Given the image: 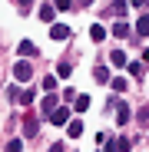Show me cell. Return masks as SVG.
I'll return each mask as SVG.
<instances>
[{
    "instance_id": "cell-25",
    "label": "cell",
    "mask_w": 149,
    "mask_h": 152,
    "mask_svg": "<svg viewBox=\"0 0 149 152\" xmlns=\"http://www.w3.org/2000/svg\"><path fill=\"white\" fill-rule=\"evenodd\" d=\"M50 152H66V149H63V145L57 142V145H50Z\"/></svg>"
},
{
    "instance_id": "cell-2",
    "label": "cell",
    "mask_w": 149,
    "mask_h": 152,
    "mask_svg": "<svg viewBox=\"0 0 149 152\" xmlns=\"http://www.w3.org/2000/svg\"><path fill=\"white\" fill-rule=\"evenodd\" d=\"M13 76H17L20 83H27V80H33V66H30L27 60H20V63L13 66Z\"/></svg>"
},
{
    "instance_id": "cell-7",
    "label": "cell",
    "mask_w": 149,
    "mask_h": 152,
    "mask_svg": "<svg viewBox=\"0 0 149 152\" xmlns=\"http://www.w3.org/2000/svg\"><path fill=\"white\" fill-rule=\"evenodd\" d=\"M50 37H53V40H66V37H70V27H63V23H53V27H50Z\"/></svg>"
},
{
    "instance_id": "cell-23",
    "label": "cell",
    "mask_w": 149,
    "mask_h": 152,
    "mask_svg": "<svg viewBox=\"0 0 149 152\" xmlns=\"http://www.w3.org/2000/svg\"><path fill=\"white\" fill-rule=\"evenodd\" d=\"M20 145H23V142H20V139H13V142H7V152H20Z\"/></svg>"
},
{
    "instance_id": "cell-3",
    "label": "cell",
    "mask_w": 149,
    "mask_h": 152,
    "mask_svg": "<svg viewBox=\"0 0 149 152\" xmlns=\"http://www.w3.org/2000/svg\"><path fill=\"white\" fill-rule=\"evenodd\" d=\"M57 106H60V96H57V93H46V96H43V113L50 116Z\"/></svg>"
},
{
    "instance_id": "cell-13",
    "label": "cell",
    "mask_w": 149,
    "mask_h": 152,
    "mask_svg": "<svg viewBox=\"0 0 149 152\" xmlns=\"http://www.w3.org/2000/svg\"><path fill=\"white\" fill-rule=\"evenodd\" d=\"M93 80H96V83H106V80H109V69H106V66H96V69H93Z\"/></svg>"
},
{
    "instance_id": "cell-12",
    "label": "cell",
    "mask_w": 149,
    "mask_h": 152,
    "mask_svg": "<svg viewBox=\"0 0 149 152\" xmlns=\"http://www.w3.org/2000/svg\"><path fill=\"white\" fill-rule=\"evenodd\" d=\"M106 152H129V142L126 139H116L113 145H106Z\"/></svg>"
},
{
    "instance_id": "cell-22",
    "label": "cell",
    "mask_w": 149,
    "mask_h": 152,
    "mask_svg": "<svg viewBox=\"0 0 149 152\" xmlns=\"http://www.w3.org/2000/svg\"><path fill=\"white\" fill-rule=\"evenodd\" d=\"M126 69H129V76H139V73H142V66H139V63H129Z\"/></svg>"
},
{
    "instance_id": "cell-4",
    "label": "cell",
    "mask_w": 149,
    "mask_h": 152,
    "mask_svg": "<svg viewBox=\"0 0 149 152\" xmlns=\"http://www.w3.org/2000/svg\"><path fill=\"white\" fill-rule=\"evenodd\" d=\"M129 116H133V113H129V106H126V103H116V122H119V126H126V122H129Z\"/></svg>"
},
{
    "instance_id": "cell-9",
    "label": "cell",
    "mask_w": 149,
    "mask_h": 152,
    "mask_svg": "<svg viewBox=\"0 0 149 152\" xmlns=\"http://www.w3.org/2000/svg\"><path fill=\"white\" fill-rule=\"evenodd\" d=\"M66 132H70L73 139H76V136H83V122H80V119H70V126H66Z\"/></svg>"
},
{
    "instance_id": "cell-24",
    "label": "cell",
    "mask_w": 149,
    "mask_h": 152,
    "mask_svg": "<svg viewBox=\"0 0 149 152\" xmlns=\"http://www.w3.org/2000/svg\"><path fill=\"white\" fill-rule=\"evenodd\" d=\"M53 7H60V10H66V7H70V0H57Z\"/></svg>"
},
{
    "instance_id": "cell-19",
    "label": "cell",
    "mask_w": 149,
    "mask_h": 152,
    "mask_svg": "<svg viewBox=\"0 0 149 152\" xmlns=\"http://www.w3.org/2000/svg\"><path fill=\"white\" fill-rule=\"evenodd\" d=\"M43 89H57V76H43Z\"/></svg>"
},
{
    "instance_id": "cell-18",
    "label": "cell",
    "mask_w": 149,
    "mask_h": 152,
    "mask_svg": "<svg viewBox=\"0 0 149 152\" xmlns=\"http://www.w3.org/2000/svg\"><path fill=\"white\" fill-rule=\"evenodd\" d=\"M17 103H23V106H27V103H33V93H23V89H20V96H17Z\"/></svg>"
},
{
    "instance_id": "cell-16",
    "label": "cell",
    "mask_w": 149,
    "mask_h": 152,
    "mask_svg": "<svg viewBox=\"0 0 149 152\" xmlns=\"http://www.w3.org/2000/svg\"><path fill=\"white\" fill-rule=\"evenodd\" d=\"M90 109V96H76V113H86Z\"/></svg>"
},
{
    "instance_id": "cell-20",
    "label": "cell",
    "mask_w": 149,
    "mask_h": 152,
    "mask_svg": "<svg viewBox=\"0 0 149 152\" xmlns=\"http://www.w3.org/2000/svg\"><path fill=\"white\" fill-rule=\"evenodd\" d=\"M70 73H73V66H70V63H60V80H66Z\"/></svg>"
},
{
    "instance_id": "cell-8",
    "label": "cell",
    "mask_w": 149,
    "mask_h": 152,
    "mask_svg": "<svg viewBox=\"0 0 149 152\" xmlns=\"http://www.w3.org/2000/svg\"><path fill=\"white\" fill-rule=\"evenodd\" d=\"M136 33H139V37H149V13H142V17H139V23H136Z\"/></svg>"
},
{
    "instance_id": "cell-10",
    "label": "cell",
    "mask_w": 149,
    "mask_h": 152,
    "mask_svg": "<svg viewBox=\"0 0 149 152\" xmlns=\"http://www.w3.org/2000/svg\"><path fill=\"white\" fill-rule=\"evenodd\" d=\"M37 129H40V122H37L33 116H27V122H23V132H27V136H37Z\"/></svg>"
},
{
    "instance_id": "cell-1",
    "label": "cell",
    "mask_w": 149,
    "mask_h": 152,
    "mask_svg": "<svg viewBox=\"0 0 149 152\" xmlns=\"http://www.w3.org/2000/svg\"><path fill=\"white\" fill-rule=\"evenodd\" d=\"M50 122L53 126H70V106H57L50 113Z\"/></svg>"
},
{
    "instance_id": "cell-5",
    "label": "cell",
    "mask_w": 149,
    "mask_h": 152,
    "mask_svg": "<svg viewBox=\"0 0 149 152\" xmlns=\"http://www.w3.org/2000/svg\"><path fill=\"white\" fill-rule=\"evenodd\" d=\"M17 53H20L23 60H27V56H37V46H33L30 40H20V46H17Z\"/></svg>"
},
{
    "instance_id": "cell-17",
    "label": "cell",
    "mask_w": 149,
    "mask_h": 152,
    "mask_svg": "<svg viewBox=\"0 0 149 152\" xmlns=\"http://www.w3.org/2000/svg\"><path fill=\"white\" fill-rule=\"evenodd\" d=\"M113 63L116 66H126V53H123V50H113Z\"/></svg>"
},
{
    "instance_id": "cell-26",
    "label": "cell",
    "mask_w": 149,
    "mask_h": 152,
    "mask_svg": "<svg viewBox=\"0 0 149 152\" xmlns=\"http://www.w3.org/2000/svg\"><path fill=\"white\" fill-rule=\"evenodd\" d=\"M30 4H33V0H20V7H23V10H27V7H30Z\"/></svg>"
},
{
    "instance_id": "cell-27",
    "label": "cell",
    "mask_w": 149,
    "mask_h": 152,
    "mask_svg": "<svg viewBox=\"0 0 149 152\" xmlns=\"http://www.w3.org/2000/svg\"><path fill=\"white\" fill-rule=\"evenodd\" d=\"M129 4H133V7H142V4H146V0H129Z\"/></svg>"
},
{
    "instance_id": "cell-6",
    "label": "cell",
    "mask_w": 149,
    "mask_h": 152,
    "mask_svg": "<svg viewBox=\"0 0 149 152\" xmlns=\"http://www.w3.org/2000/svg\"><path fill=\"white\" fill-rule=\"evenodd\" d=\"M53 17H57V7H53V4H43V7H40V20H43V23H53Z\"/></svg>"
},
{
    "instance_id": "cell-21",
    "label": "cell",
    "mask_w": 149,
    "mask_h": 152,
    "mask_svg": "<svg viewBox=\"0 0 149 152\" xmlns=\"http://www.w3.org/2000/svg\"><path fill=\"white\" fill-rule=\"evenodd\" d=\"M113 89L116 93H126V80H113Z\"/></svg>"
},
{
    "instance_id": "cell-15",
    "label": "cell",
    "mask_w": 149,
    "mask_h": 152,
    "mask_svg": "<svg viewBox=\"0 0 149 152\" xmlns=\"http://www.w3.org/2000/svg\"><path fill=\"white\" fill-rule=\"evenodd\" d=\"M109 13H116V17H123V13H126V0H116V4L109 7Z\"/></svg>"
},
{
    "instance_id": "cell-14",
    "label": "cell",
    "mask_w": 149,
    "mask_h": 152,
    "mask_svg": "<svg viewBox=\"0 0 149 152\" xmlns=\"http://www.w3.org/2000/svg\"><path fill=\"white\" fill-rule=\"evenodd\" d=\"M113 37H129V27L126 23H113Z\"/></svg>"
},
{
    "instance_id": "cell-11",
    "label": "cell",
    "mask_w": 149,
    "mask_h": 152,
    "mask_svg": "<svg viewBox=\"0 0 149 152\" xmlns=\"http://www.w3.org/2000/svg\"><path fill=\"white\" fill-rule=\"evenodd\" d=\"M90 37L99 43V40H106V27H99V23H93V27H90Z\"/></svg>"
}]
</instances>
